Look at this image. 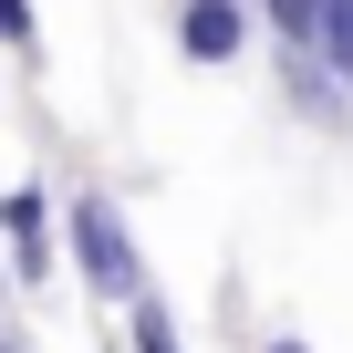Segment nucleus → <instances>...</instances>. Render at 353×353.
<instances>
[{"mask_svg":"<svg viewBox=\"0 0 353 353\" xmlns=\"http://www.w3.org/2000/svg\"><path fill=\"white\" fill-rule=\"evenodd\" d=\"M0 260H11V281H52V260H63V208H52L42 176H11V188H0Z\"/></svg>","mask_w":353,"mask_h":353,"instance_id":"f03ea898","label":"nucleus"},{"mask_svg":"<svg viewBox=\"0 0 353 353\" xmlns=\"http://www.w3.org/2000/svg\"><path fill=\"white\" fill-rule=\"evenodd\" d=\"M0 52L42 63V11H32V0H0Z\"/></svg>","mask_w":353,"mask_h":353,"instance_id":"6e6552de","label":"nucleus"},{"mask_svg":"<svg viewBox=\"0 0 353 353\" xmlns=\"http://www.w3.org/2000/svg\"><path fill=\"white\" fill-rule=\"evenodd\" d=\"M260 353H312V343H301V332H270V343H260Z\"/></svg>","mask_w":353,"mask_h":353,"instance_id":"1a4fd4ad","label":"nucleus"},{"mask_svg":"<svg viewBox=\"0 0 353 353\" xmlns=\"http://www.w3.org/2000/svg\"><path fill=\"white\" fill-rule=\"evenodd\" d=\"M250 11H260V0H250Z\"/></svg>","mask_w":353,"mask_h":353,"instance_id":"9b49d317","label":"nucleus"},{"mask_svg":"<svg viewBox=\"0 0 353 353\" xmlns=\"http://www.w3.org/2000/svg\"><path fill=\"white\" fill-rule=\"evenodd\" d=\"M312 52H322V73L353 94V0H322V32H312Z\"/></svg>","mask_w":353,"mask_h":353,"instance_id":"423d86ee","label":"nucleus"},{"mask_svg":"<svg viewBox=\"0 0 353 353\" xmlns=\"http://www.w3.org/2000/svg\"><path fill=\"white\" fill-rule=\"evenodd\" d=\"M125 353H188V322L166 312V291H145V301L125 312Z\"/></svg>","mask_w":353,"mask_h":353,"instance_id":"39448f33","label":"nucleus"},{"mask_svg":"<svg viewBox=\"0 0 353 353\" xmlns=\"http://www.w3.org/2000/svg\"><path fill=\"white\" fill-rule=\"evenodd\" d=\"M260 21L281 32V52H312V32H322V0H260Z\"/></svg>","mask_w":353,"mask_h":353,"instance_id":"0eeeda50","label":"nucleus"},{"mask_svg":"<svg viewBox=\"0 0 353 353\" xmlns=\"http://www.w3.org/2000/svg\"><path fill=\"white\" fill-rule=\"evenodd\" d=\"M63 260L83 270V291L104 301V312H135L156 281H145V250H135V229H125V208L104 198V188H83L73 208H63Z\"/></svg>","mask_w":353,"mask_h":353,"instance_id":"f257e3e1","label":"nucleus"},{"mask_svg":"<svg viewBox=\"0 0 353 353\" xmlns=\"http://www.w3.org/2000/svg\"><path fill=\"white\" fill-rule=\"evenodd\" d=\"M0 312H11V260H0Z\"/></svg>","mask_w":353,"mask_h":353,"instance_id":"9d476101","label":"nucleus"},{"mask_svg":"<svg viewBox=\"0 0 353 353\" xmlns=\"http://www.w3.org/2000/svg\"><path fill=\"white\" fill-rule=\"evenodd\" d=\"M281 94H291V114H301V125H322V135H343V125H353V94L322 73V52H281Z\"/></svg>","mask_w":353,"mask_h":353,"instance_id":"20e7f679","label":"nucleus"},{"mask_svg":"<svg viewBox=\"0 0 353 353\" xmlns=\"http://www.w3.org/2000/svg\"><path fill=\"white\" fill-rule=\"evenodd\" d=\"M250 0H176V52L188 63H239L250 52Z\"/></svg>","mask_w":353,"mask_h":353,"instance_id":"7ed1b4c3","label":"nucleus"}]
</instances>
